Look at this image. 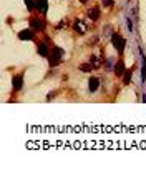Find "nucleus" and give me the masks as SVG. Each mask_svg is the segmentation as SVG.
<instances>
[{"mask_svg": "<svg viewBox=\"0 0 146 170\" xmlns=\"http://www.w3.org/2000/svg\"><path fill=\"white\" fill-rule=\"evenodd\" d=\"M42 27H43V20H40V18H32V28L33 30H40Z\"/></svg>", "mask_w": 146, "mask_h": 170, "instance_id": "nucleus-6", "label": "nucleus"}, {"mask_svg": "<svg viewBox=\"0 0 146 170\" xmlns=\"http://www.w3.org/2000/svg\"><path fill=\"white\" fill-rule=\"evenodd\" d=\"M106 67H108V70H111V69H113V60H111V59H108V60H106Z\"/></svg>", "mask_w": 146, "mask_h": 170, "instance_id": "nucleus-17", "label": "nucleus"}, {"mask_svg": "<svg viewBox=\"0 0 146 170\" xmlns=\"http://www.w3.org/2000/svg\"><path fill=\"white\" fill-rule=\"evenodd\" d=\"M91 67H93L91 64H85V65H81V67H80V70H83V72H90V70H91Z\"/></svg>", "mask_w": 146, "mask_h": 170, "instance_id": "nucleus-14", "label": "nucleus"}, {"mask_svg": "<svg viewBox=\"0 0 146 170\" xmlns=\"http://www.w3.org/2000/svg\"><path fill=\"white\" fill-rule=\"evenodd\" d=\"M123 70H125V64H123V62H118V64L115 65V72H116V75L121 77V75H123Z\"/></svg>", "mask_w": 146, "mask_h": 170, "instance_id": "nucleus-10", "label": "nucleus"}, {"mask_svg": "<svg viewBox=\"0 0 146 170\" xmlns=\"http://www.w3.org/2000/svg\"><path fill=\"white\" fill-rule=\"evenodd\" d=\"M111 40H113V45H115V48L118 50L120 53L125 50V45H126V42H125V38L120 35V33H113L111 35Z\"/></svg>", "mask_w": 146, "mask_h": 170, "instance_id": "nucleus-1", "label": "nucleus"}, {"mask_svg": "<svg viewBox=\"0 0 146 170\" xmlns=\"http://www.w3.org/2000/svg\"><path fill=\"white\" fill-rule=\"evenodd\" d=\"M22 89V75H17L13 79V90H20Z\"/></svg>", "mask_w": 146, "mask_h": 170, "instance_id": "nucleus-9", "label": "nucleus"}, {"mask_svg": "<svg viewBox=\"0 0 146 170\" xmlns=\"http://www.w3.org/2000/svg\"><path fill=\"white\" fill-rule=\"evenodd\" d=\"M126 27H128L130 33H133V20H131V18H126Z\"/></svg>", "mask_w": 146, "mask_h": 170, "instance_id": "nucleus-13", "label": "nucleus"}, {"mask_svg": "<svg viewBox=\"0 0 146 170\" xmlns=\"http://www.w3.org/2000/svg\"><path fill=\"white\" fill-rule=\"evenodd\" d=\"M75 28H76V30H78L80 33H85V32H86V25H85V23L81 22V20H76V23H75Z\"/></svg>", "mask_w": 146, "mask_h": 170, "instance_id": "nucleus-11", "label": "nucleus"}, {"mask_svg": "<svg viewBox=\"0 0 146 170\" xmlns=\"http://www.w3.org/2000/svg\"><path fill=\"white\" fill-rule=\"evenodd\" d=\"M130 80H131V72H126L125 74V84H130Z\"/></svg>", "mask_w": 146, "mask_h": 170, "instance_id": "nucleus-16", "label": "nucleus"}, {"mask_svg": "<svg viewBox=\"0 0 146 170\" xmlns=\"http://www.w3.org/2000/svg\"><path fill=\"white\" fill-rule=\"evenodd\" d=\"M111 3H113V0H103V5L105 7H111Z\"/></svg>", "mask_w": 146, "mask_h": 170, "instance_id": "nucleus-18", "label": "nucleus"}, {"mask_svg": "<svg viewBox=\"0 0 146 170\" xmlns=\"http://www.w3.org/2000/svg\"><path fill=\"white\" fill-rule=\"evenodd\" d=\"M25 3H27V7L30 8V10L32 8H35V2H33V0H25Z\"/></svg>", "mask_w": 146, "mask_h": 170, "instance_id": "nucleus-15", "label": "nucleus"}, {"mask_svg": "<svg viewBox=\"0 0 146 170\" xmlns=\"http://www.w3.org/2000/svg\"><path fill=\"white\" fill-rule=\"evenodd\" d=\"M88 87H90V92H96L100 87V80L96 79V77H91L90 82H88Z\"/></svg>", "mask_w": 146, "mask_h": 170, "instance_id": "nucleus-5", "label": "nucleus"}, {"mask_svg": "<svg viewBox=\"0 0 146 170\" xmlns=\"http://www.w3.org/2000/svg\"><path fill=\"white\" fill-rule=\"evenodd\" d=\"M37 7H38V10H40L42 13H45V12H47V8H48V3H47V0H38Z\"/></svg>", "mask_w": 146, "mask_h": 170, "instance_id": "nucleus-8", "label": "nucleus"}, {"mask_svg": "<svg viewBox=\"0 0 146 170\" xmlns=\"http://www.w3.org/2000/svg\"><path fill=\"white\" fill-rule=\"evenodd\" d=\"M38 53L43 57H48V47L47 43H38Z\"/></svg>", "mask_w": 146, "mask_h": 170, "instance_id": "nucleus-7", "label": "nucleus"}, {"mask_svg": "<svg viewBox=\"0 0 146 170\" xmlns=\"http://www.w3.org/2000/svg\"><path fill=\"white\" fill-rule=\"evenodd\" d=\"M62 57H63V50L60 47H55V48H53V52H52V57H50V65L60 64Z\"/></svg>", "mask_w": 146, "mask_h": 170, "instance_id": "nucleus-2", "label": "nucleus"}, {"mask_svg": "<svg viewBox=\"0 0 146 170\" xmlns=\"http://www.w3.org/2000/svg\"><path fill=\"white\" fill-rule=\"evenodd\" d=\"M18 38L20 40H32L33 38V30H22L18 33Z\"/></svg>", "mask_w": 146, "mask_h": 170, "instance_id": "nucleus-4", "label": "nucleus"}, {"mask_svg": "<svg viewBox=\"0 0 146 170\" xmlns=\"http://www.w3.org/2000/svg\"><path fill=\"white\" fill-rule=\"evenodd\" d=\"M88 15H90V18H91V20H96V18L100 17V10H98L96 7H93V8H91V10L88 12Z\"/></svg>", "mask_w": 146, "mask_h": 170, "instance_id": "nucleus-12", "label": "nucleus"}, {"mask_svg": "<svg viewBox=\"0 0 146 170\" xmlns=\"http://www.w3.org/2000/svg\"><path fill=\"white\" fill-rule=\"evenodd\" d=\"M141 53V82H146V57H144V53H143V50L139 52Z\"/></svg>", "mask_w": 146, "mask_h": 170, "instance_id": "nucleus-3", "label": "nucleus"}, {"mask_svg": "<svg viewBox=\"0 0 146 170\" xmlns=\"http://www.w3.org/2000/svg\"><path fill=\"white\" fill-rule=\"evenodd\" d=\"M81 2H86V0H81Z\"/></svg>", "mask_w": 146, "mask_h": 170, "instance_id": "nucleus-19", "label": "nucleus"}]
</instances>
